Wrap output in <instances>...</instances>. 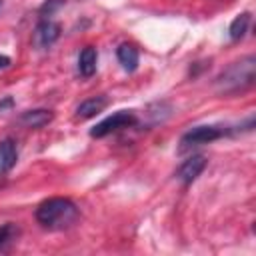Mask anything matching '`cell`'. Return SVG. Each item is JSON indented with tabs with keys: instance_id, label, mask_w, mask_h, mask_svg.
Segmentation results:
<instances>
[{
	"instance_id": "cell-1",
	"label": "cell",
	"mask_w": 256,
	"mask_h": 256,
	"mask_svg": "<svg viewBox=\"0 0 256 256\" xmlns=\"http://www.w3.org/2000/svg\"><path fill=\"white\" fill-rule=\"evenodd\" d=\"M78 216H80L78 206L70 198H62V196L48 198L40 202L36 208V220L48 230L70 228L78 220Z\"/></svg>"
},
{
	"instance_id": "cell-2",
	"label": "cell",
	"mask_w": 256,
	"mask_h": 256,
	"mask_svg": "<svg viewBox=\"0 0 256 256\" xmlns=\"http://www.w3.org/2000/svg\"><path fill=\"white\" fill-rule=\"evenodd\" d=\"M254 78H256V58L250 54L238 62H232L226 70H222L220 76L216 78V88L222 94H236L252 86Z\"/></svg>"
},
{
	"instance_id": "cell-3",
	"label": "cell",
	"mask_w": 256,
	"mask_h": 256,
	"mask_svg": "<svg viewBox=\"0 0 256 256\" xmlns=\"http://www.w3.org/2000/svg\"><path fill=\"white\" fill-rule=\"evenodd\" d=\"M134 124H136V114L132 110H118L112 116H106L104 120H100L90 130V136L92 138H104V136H108L112 132H118L122 128H130Z\"/></svg>"
},
{
	"instance_id": "cell-4",
	"label": "cell",
	"mask_w": 256,
	"mask_h": 256,
	"mask_svg": "<svg viewBox=\"0 0 256 256\" xmlns=\"http://www.w3.org/2000/svg\"><path fill=\"white\" fill-rule=\"evenodd\" d=\"M224 134H228L226 128L222 126H194L190 128L188 132L182 134L180 138V150H190L194 146H202V144H208V142H214L218 138H222Z\"/></svg>"
},
{
	"instance_id": "cell-5",
	"label": "cell",
	"mask_w": 256,
	"mask_h": 256,
	"mask_svg": "<svg viewBox=\"0 0 256 256\" xmlns=\"http://www.w3.org/2000/svg\"><path fill=\"white\" fill-rule=\"evenodd\" d=\"M60 32H62V28H60L58 22H54L50 18H44V20L38 22V26L34 30V36H32V42L38 50H46L60 38Z\"/></svg>"
},
{
	"instance_id": "cell-6",
	"label": "cell",
	"mask_w": 256,
	"mask_h": 256,
	"mask_svg": "<svg viewBox=\"0 0 256 256\" xmlns=\"http://www.w3.org/2000/svg\"><path fill=\"white\" fill-rule=\"evenodd\" d=\"M206 164H208V160H206L204 154H194V156L186 158V160L178 166V170H176V178H178L182 184H192V182L204 172Z\"/></svg>"
},
{
	"instance_id": "cell-7",
	"label": "cell",
	"mask_w": 256,
	"mask_h": 256,
	"mask_svg": "<svg viewBox=\"0 0 256 256\" xmlns=\"http://www.w3.org/2000/svg\"><path fill=\"white\" fill-rule=\"evenodd\" d=\"M54 118V114L46 108H36V110H26L22 116H20V124L30 128V130H38V128H44L46 124H50Z\"/></svg>"
},
{
	"instance_id": "cell-8",
	"label": "cell",
	"mask_w": 256,
	"mask_h": 256,
	"mask_svg": "<svg viewBox=\"0 0 256 256\" xmlns=\"http://www.w3.org/2000/svg\"><path fill=\"white\" fill-rule=\"evenodd\" d=\"M106 106H108V98H106V96H92V98H86V100L80 102V106L76 108V118H80V120L94 118V116L100 114Z\"/></svg>"
},
{
	"instance_id": "cell-9",
	"label": "cell",
	"mask_w": 256,
	"mask_h": 256,
	"mask_svg": "<svg viewBox=\"0 0 256 256\" xmlns=\"http://www.w3.org/2000/svg\"><path fill=\"white\" fill-rule=\"evenodd\" d=\"M18 160V148L16 142L12 138H4L0 140V174L10 172L16 166Z\"/></svg>"
},
{
	"instance_id": "cell-10",
	"label": "cell",
	"mask_w": 256,
	"mask_h": 256,
	"mask_svg": "<svg viewBox=\"0 0 256 256\" xmlns=\"http://www.w3.org/2000/svg\"><path fill=\"white\" fill-rule=\"evenodd\" d=\"M116 58L120 62V66L126 70V72H134L138 68V48L134 44H120L118 50H116Z\"/></svg>"
},
{
	"instance_id": "cell-11",
	"label": "cell",
	"mask_w": 256,
	"mask_h": 256,
	"mask_svg": "<svg viewBox=\"0 0 256 256\" xmlns=\"http://www.w3.org/2000/svg\"><path fill=\"white\" fill-rule=\"evenodd\" d=\"M96 60H98V52L94 46H86L82 48L80 56H78V72L84 78H90L96 72Z\"/></svg>"
},
{
	"instance_id": "cell-12",
	"label": "cell",
	"mask_w": 256,
	"mask_h": 256,
	"mask_svg": "<svg viewBox=\"0 0 256 256\" xmlns=\"http://www.w3.org/2000/svg\"><path fill=\"white\" fill-rule=\"evenodd\" d=\"M248 26H250V14H248V12H242V14H238V16L232 20L230 28H228L230 40H234V42L242 40V38L246 36V32H248Z\"/></svg>"
},
{
	"instance_id": "cell-13",
	"label": "cell",
	"mask_w": 256,
	"mask_h": 256,
	"mask_svg": "<svg viewBox=\"0 0 256 256\" xmlns=\"http://www.w3.org/2000/svg\"><path fill=\"white\" fill-rule=\"evenodd\" d=\"M16 236H18V228H16L14 224H4V226L0 228V250H2L4 246H8Z\"/></svg>"
},
{
	"instance_id": "cell-14",
	"label": "cell",
	"mask_w": 256,
	"mask_h": 256,
	"mask_svg": "<svg viewBox=\"0 0 256 256\" xmlns=\"http://www.w3.org/2000/svg\"><path fill=\"white\" fill-rule=\"evenodd\" d=\"M62 4H64V0H46V2H44V6L40 8V12H42V16H46V14H48V16H52V14H54Z\"/></svg>"
},
{
	"instance_id": "cell-15",
	"label": "cell",
	"mask_w": 256,
	"mask_h": 256,
	"mask_svg": "<svg viewBox=\"0 0 256 256\" xmlns=\"http://www.w3.org/2000/svg\"><path fill=\"white\" fill-rule=\"evenodd\" d=\"M12 104H14V102H12V98H10V96H6V98H4L2 102H0V112H4L6 108H10Z\"/></svg>"
},
{
	"instance_id": "cell-16",
	"label": "cell",
	"mask_w": 256,
	"mask_h": 256,
	"mask_svg": "<svg viewBox=\"0 0 256 256\" xmlns=\"http://www.w3.org/2000/svg\"><path fill=\"white\" fill-rule=\"evenodd\" d=\"M8 66H10V58L0 54V68H8Z\"/></svg>"
},
{
	"instance_id": "cell-17",
	"label": "cell",
	"mask_w": 256,
	"mask_h": 256,
	"mask_svg": "<svg viewBox=\"0 0 256 256\" xmlns=\"http://www.w3.org/2000/svg\"><path fill=\"white\" fill-rule=\"evenodd\" d=\"M0 6H2V0H0Z\"/></svg>"
}]
</instances>
